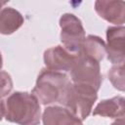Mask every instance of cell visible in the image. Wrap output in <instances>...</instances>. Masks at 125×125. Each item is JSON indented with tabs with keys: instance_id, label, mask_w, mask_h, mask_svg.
<instances>
[{
	"instance_id": "cell-1",
	"label": "cell",
	"mask_w": 125,
	"mask_h": 125,
	"mask_svg": "<svg viewBox=\"0 0 125 125\" xmlns=\"http://www.w3.org/2000/svg\"><path fill=\"white\" fill-rule=\"evenodd\" d=\"M39 103L33 94L15 92L6 100L2 99V117L19 125H39L41 118Z\"/></svg>"
},
{
	"instance_id": "cell-2",
	"label": "cell",
	"mask_w": 125,
	"mask_h": 125,
	"mask_svg": "<svg viewBox=\"0 0 125 125\" xmlns=\"http://www.w3.org/2000/svg\"><path fill=\"white\" fill-rule=\"evenodd\" d=\"M70 84L71 82L64 72L43 68L37 77L31 94H33L43 105L56 103L62 104Z\"/></svg>"
},
{
	"instance_id": "cell-3",
	"label": "cell",
	"mask_w": 125,
	"mask_h": 125,
	"mask_svg": "<svg viewBox=\"0 0 125 125\" xmlns=\"http://www.w3.org/2000/svg\"><path fill=\"white\" fill-rule=\"evenodd\" d=\"M97 93L98 91L92 86L71 82L62 104L83 121L91 113L93 105L98 99Z\"/></svg>"
},
{
	"instance_id": "cell-4",
	"label": "cell",
	"mask_w": 125,
	"mask_h": 125,
	"mask_svg": "<svg viewBox=\"0 0 125 125\" xmlns=\"http://www.w3.org/2000/svg\"><path fill=\"white\" fill-rule=\"evenodd\" d=\"M61 42L62 47L74 55H78L85 40V30L81 21L73 14H63L60 19Z\"/></svg>"
},
{
	"instance_id": "cell-5",
	"label": "cell",
	"mask_w": 125,
	"mask_h": 125,
	"mask_svg": "<svg viewBox=\"0 0 125 125\" xmlns=\"http://www.w3.org/2000/svg\"><path fill=\"white\" fill-rule=\"evenodd\" d=\"M70 76L72 83L89 85L97 91H99L103 82L100 62L81 54H78L77 60L70 71Z\"/></svg>"
},
{
	"instance_id": "cell-6",
	"label": "cell",
	"mask_w": 125,
	"mask_h": 125,
	"mask_svg": "<svg viewBox=\"0 0 125 125\" xmlns=\"http://www.w3.org/2000/svg\"><path fill=\"white\" fill-rule=\"evenodd\" d=\"M78 55L71 54L62 46H55L44 52V63L46 68L53 71L68 72L71 71Z\"/></svg>"
},
{
	"instance_id": "cell-7",
	"label": "cell",
	"mask_w": 125,
	"mask_h": 125,
	"mask_svg": "<svg viewBox=\"0 0 125 125\" xmlns=\"http://www.w3.org/2000/svg\"><path fill=\"white\" fill-rule=\"evenodd\" d=\"M105 49L107 60L112 64L125 62V26L116 25L106 28Z\"/></svg>"
},
{
	"instance_id": "cell-8",
	"label": "cell",
	"mask_w": 125,
	"mask_h": 125,
	"mask_svg": "<svg viewBox=\"0 0 125 125\" xmlns=\"http://www.w3.org/2000/svg\"><path fill=\"white\" fill-rule=\"evenodd\" d=\"M95 10L102 19L110 23H125V1L98 0L95 2Z\"/></svg>"
},
{
	"instance_id": "cell-9",
	"label": "cell",
	"mask_w": 125,
	"mask_h": 125,
	"mask_svg": "<svg viewBox=\"0 0 125 125\" xmlns=\"http://www.w3.org/2000/svg\"><path fill=\"white\" fill-rule=\"evenodd\" d=\"M42 121L43 125H83L82 120L61 105L47 106L43 111Z\"/></svg>"
},
{
	"instance_id": "cell-10",
	"label": "cell",
	"mask_w": 125,
	"mask_h": 125,
	"mask_svg": "<svg viewBox=\"0 0 125 125\" xmlns=\"http://www.w3.org/2000/svg\"><path fill=\"white\" fill-rule=\"evenodd\" d=\"M93 114L110 118H119L124 116L125 98L121 96H116L111 99L103 100L96 105Z\"/></svg>"
},
{
	"instance_id": "cell-11",
	"label": "cell",
	"mask_w": 125,
	"mask_h": 125,
	"mask_svg": "<svg viewBox=\"0 0 125 125\" xmlns=\"http://www.w3.org/2000/svg\"><path fill=\"white\" fill-rule=\"evenodd\" d=\"M23 17L14 8H3L0 13V32L4 35L12 34L23 24Z\"/></svg>"
},
{
	"instance_id": "cell-12",
	"label": "cell",
	"mask_w": 125,
	"mask_h": 125,
	"mask_svg": "<svg viewBox=\"0 0 125 125\" xmlns=\"http://www.w3.org/2000/svg\"><path fill=\"white\" fill-rule=\"evenodd\" d=\"M106 53L104 41L96 35H88L82 45V49L79 54L92 58L97 62H101Z\"/></svg>"
},
{
	"instance_id": "cell-13",
	"label": "cell",
	"mask_w": 125,
	"mask_h": 125,
	"mask_svg": "<svg viewBox=\"0 0 125 125\" xmlns=\"http://www.w3.org/2000/svg\"><path fill=\"white\" fill-rule=\"evenodd\" d=\"M107 75L110 83L115 89L125 92V62L113 65L108 70Z\"/></svg>"
},
{
	"instance_id": "cell-14",
	"label": "cell",
	"mask_w": 125,
	"mask_h": 125,
	"mask_svg": "<svg viewBox=\"0 0 125 125\" xmlns=\"http://www.w3.org/2000/svg\"><path fill=\"white\" fill-rule=\"evenodd\" d=\"M111 125H125V115L119 118H116L115 121L111 123Z\"/></svg>"
}]
</instances>
